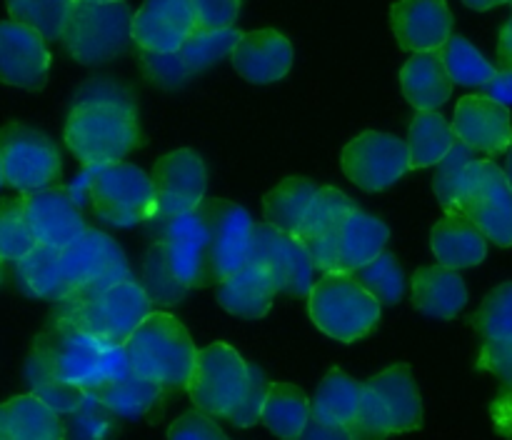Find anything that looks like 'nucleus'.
<instances>
[{"instance_id":"obj_38","label":"nucleus","mask_w":512,"mask_h":440,"mask_svg":"<svg viewBox=\"0 0 512 440\" xmlns=\"http://www.w3.org/2000/svg\"><path fill=\"white\" fill-rule=\"evenodd\" d=\"M440 55L450 80L465 88H483L498 73V68L463 35H450L448 43L440 48Z\"/></svg>"},{"instance_id":"obj_44","label":"nucleus","mask_w":512,"mask_h":440,"mask_svg":"<svg viewBox=\"0 0 512 440\" xmlns=\"http://www.w3.org/2000/svg\"><path fill=\"white\" fill-rule=\"evenodd\" d=\"M355 275L378 298L380 305H395L398 300H403L405 273L400 268L398 258L393 253H388V250H383L378 258L363 265Z\"/></svg>"},{"instance_id":"obj_7","label":"nucleus","mask_w":512,"mask_h":440,"mask_svg":"<svg viewBox=\"0 0 512 440\" xmlns=\"http://www.w3.org/2000/svg\"><path fill=\"white\" fill-rule=\"evenodd\" d=\"M133 10L125 0H80L63 33V45L80 65H100L118 58L133 40Z\"/></svg>"},{"instance_id":"obj_54","label":"nucleus","mask_w":512,"mask_h":440,"mask_svg":"<svg viewBox=\"0 0 512 440\" xmlns=\"http://www.w3.org/2000/svg\"><path fill=\"white\" fill-rule=\"evenodd\" d=\"M493 418L495 425L503 435H510L512 438V390H508L505 395H500L498 400L493 403Z\"/></svg>"},{"instance_id":"obj_58","label":"nucleus","mask_w":512,"mask_h":440,"mask_svg":"<svg viewBox=\"0 0 512 440\" xmlns=\"http://www.w3.org/2000/svg\"><path fill=\"white\" fill-rule=\"evenodd\" d=\"M5 185V173H3V163H0V188Z\"/></svg>"},{"instance_id":"obj_6","label":"nucleus","mask_w":512,"mask_h":440,"mask_svg":"<svg viewBox=\"0 0 512 440\" xmlns=\"http://www.w3.org/2000/svg\"><path fill=\"white\" fill-rule=\"evenodd\" d=\"M310 320L320 333L355 343L380 323V303L353 273H325L308 295Z\"/></svg>"},{"instance_id":"obj_4","label":"nucleus","mask_w":512,"mask_h":440,"mask_svg":"<svg viewBox=\"0 0 512 440\" xmlns=\"http://www.w3.org/2000/svg\"><path fill=\"white\" fill-rule=\"evenodd\" d=\"M130 370L165 390L188 388L198 348L173 313L153 310L125 340Z\"/></svg>"},{"instance_id":"obj_1","label":"nucleus","mask_w":512,"mask_h":440,"mask_svg":"<svg viewBox=\"0 0 512 440\" xmlns=\"http://www.w3.org/2000/svg\"><path fill=\"white\" fill-rule=\"evenodd\" d=\"M63 135L70 153L85 168L123 163L143 143L133 98L103 85L95 88V95L80 98L73 105Z\"/></svg>"},{"instance_id":"obj_48","label":"nucleus","mask_w":512,"mask_h":440,"mask_svg":"<svg viewBox=\"0 0 512 440\" xmlns=\"http://www.w3.org/2000/svg\"><path fill=\"white\" fill-rule=\"evenodd\" d=\"M168 440H230L228 435L220 430L213 415L203 413V410H188L173 420L168 428Z\"/></svg>"},{"instance_id":"obj_46","label":"nucleus","mask_w":512,"mask_h":440,"mask_svg":"<svg viewBox=\"0 0 512 440\" xmlns=\"http://www.w3.org/2000/svg\"><path fill=\"white\" fill-rule=\"evenodd\" d=\"M145 290H148L150 300H158V303L173 305L178 300H183L185 285H180L173 278V273L168 270V265L163 263L158 250H150L148 260H145Z\"/></svg>"},{"instance_id":"obj_21","label":"nucleus","mask_w":512,"mask_h":440,"mask_svg":"<svg viewBox=\"0 0 512 440\" xmlns=\"http://www.w3.org/2000/svg\"><path fill=\"white\" fill-rule=\"evenodd\" d=\"M453 130L460 143L475 153L500 155L512 145V120L508 105L488 95H465L458 100L453 115Z\"/></svg>"},{"instance_id":"obj_52","label":"nucleus","mask_w":512,"mask_h":440,"mask_svg":"<svg viewBox=\"0 0 512 440\" xmlns=\"http://www.w3.org/2000/svg\"><path fill=\"white\" fill-rule=\"evenodd\" d=\"M483 95L498 100L503 105H512V68H503L483 85Z\"/></svg>"},{"instance_id":"obj_8","label":"nucleus","mask_w":512,"mask_h":440,"mask_svg":"<svg viewBox=\"0 0 512 440\" xmlns=\"http://www.w3.org/2000/svg\"><path fill=\"white\" fill-rule=\"evenodd\" d=\"M90 200L100 220L118 228L153 223L160 213L153 178L133 163L98 165L90 178Z\"/></svg>"},{"instance_id":"obj_27","label":"nucleus","mask_w":512,"mask_h":440,"mask_svg":"<svg viewBox=\"0 0 512 440\" xmlns=\"http://www.w3.org/2000/svg\"><path fill=\"white\" fill-rule=\"evenodd\" d=\"M0 440H65V423L35 393L0 403Z\"/></svg>"},{"instance_id":"obj_23","label":"nucleus","mask_w":512,"mask_h":440,"mask_svg":"<svg viewBox=\"0 0 512 440\" xmlns=\"http://www.w3.org/2000/svg\"><path fill=\"white\" fill-rule=\"evenodd\" d=\"M398 45L408 53L440 50L453 35V13L445 0H398L390 10Z\"/></svg>"},{"instance_id":"obj_10","label":"nucleus","mask_w":512,"mask_h":440,"mask_svg":"<svg viewBox=\"0 0 512 440\" xmlns=\"http://www.w3.org/2000/svg\"><path fill=\"white\" fill-rule=\"evenodd\" d=\"M0 163L5 185L18 193L48 188L60 178L63 168L55 140L25 123H5L0 128Z\"/></svg>"},{"instance_id":"obj_45","label":"nucleus","mask_w":512,"mask_h":440,"mask_svg":"<svg viewBox=\"0 0 512 440\" xmlns=\"http://www.w3.org/2000/svg\"><path fill=\"white\" fill-rule=\"evenodd\" d=\"M473 325L485 340H512V280L485 295Z\"/></svg>"},{"instance_id":"obj_14","label":"nucleus","mask_w":512,"mask_h":440,"mask_svg":"<svg viewBox=\"0 0 512 440\" xmlns=\"http://www.w3.org/2000/svg\"><path fill=\"white\" fill-rule=\"evenodd\" d=\"M390 240V228L360 208L350 210L325 243L310 250L315 268L323 273H358L378 258Z\"/></svg>"},{"instance_id":"obj_57","label":"nucleus","mask_w":512,"mask_h":440,"mask_svg":"<svg viewBox=\"0 0 512 440\" xmlns=\"http://www.w3.org/2000/svg\"><path fill=\"white\" fill-rule=\"evenodd\" d=\"M505 175H508V180H510V185H512V145H510V150H508V163H505Z\"/></svg>"},{"instance_id":"obj_42","label":"nucleus","mask_w":512,"mask_h":440,"mask_svg":"<svg viewBox=\"0 0 512 440\" xmlns=\"http://www.w3.org/2000/svg\"><path fill=\"white\" fill-rule=\"evenodd\" d=\"M118 433V415L95 393H85L83 403L68 413L65 440H113Z\"/></svg>"},{"instance_id":"obj_31","label":"nucleus","mask_w":512,"mask_h":440,"mask_svg":"<svg viewBox=\"0 0 512 440\" xmlns=\"http://www.w3.org/2000/svg\"><path fill=\"white\" fill-rule=\"evenodd\" d=\"M360 393H363V383L350 378L340 368L328 370V375L320 380L318 390L310 400L313 420L315 423L333 425V428H350L355 415H358Z\"/></svg>"},{"instance_id":"obj_16","label":"nucleus","mask_w":512,"mask_h":440,"mask_svg":"<svg viewBox=\"0 0 512 440\" xmlns=\"http://www.w3.org/2000/svg\"><path fill=\"white\" fill-rule=\"evenodd\" d=\"M198 210L210 233L208 278L210 283H220L248 265L255 223L243 205L230 200L205 198Z\"/></svg>"},{"instance_id":"obj_24","label":"nucleus","mask_w":512,"mask_h":440,"mask_svg":"<svg viewBox=\"0 0 512 440\" xmlns=\"http://www.w3.org/2000/svg\"><path fill=\"white\" fill-rule=\"evenodd\" d=\"M233 68L248 83H278L293 68V43L280 30H250L235 45Z\"/></svg>"},{"instance_id":"obj_51","label":"nucleus","mask_w":512,"mask_h":440,"mask_svg":"<svg viewBox=\"0 0 512 440\" xmlns=\"http://www.w3.org/2000/svg\"><path fill=\"white\" fill-rule=\"evenodd\" d=\"M268 380H265V373L253 365V380H250V390L245 395V400L240 403V408L230 415V423L238 425V428H250L260 420L263 415V403H265V395H268Z\"/></svg>"},{"instance_id":"obj_29","label":"nucleus","mask_w":512,"mask_h":440,"mask_svg":"<svg viewBox=\"0 0 512 440\" xmlns=\"http://www.w3.org/2000/svg\"><path fill=\"white\" fill-rule=\"evenodd\" d=\"M275 295H278V288L270 280V275L253 263L218 283L220 308L245 320L265 318L273 308Z\"/></svg>"},{"instance_id":"obj_5","label":"nucleus","mask_w":512,"mask_h":440,"mask_svg":"<svg viewBox=\"0 0 512 440\" xmlns=\"http://www.w3.org/2000/svg\"><path fill=\"white\" fill-rule=\"evenodd\" d=\"M423 425V400L408 363L390 365L363 383L358 415L350 425L355 440H385Z\"/></svg>"},{"instance_id":"obj_37","label":"nucleus","mask_w":512,"mask_h":440,"mask_svg":"<svg viewBox=\"0 0 512 440\" xmlns=\"http://www.w3.org/2000/svg\"><path fill=\"white\" fill-rule=\"evenodd\" d=\"M78 3L80 0H5L10 20L38 30L45 40L63 38Z\"/></svg>"},{"instance_id":"obj_26","label":"nucleus","mask_w":512,"mask_h":440,"mask_svg":"<svg viewBox=\"0 0 512 440\" xmlns=\"http://www.w3.org/2000/svg\"><path fill=\"white\" fill-rule=\"evenodd\" d=\"M413 305L428 318L453 320L468 305V285L463 275L445 265H425L410 280Z\"/></svg>"},{"instance_id":"obj_43","label":"nucleus","mask_w":512,"mask_h":440,"mask_svg":"<svg viewBox=\"0 0 512 440\" xmlns=\"http://www.w3.org/2000/svg\"><path fill=\"white\" fill-rule=\"evenodd\" d=\"M25 378H28L33 393L38 395L40 400H45L50 408L58 410L60 415L73 413L85 398V390L55 378V375L50 373L48 365L43 363V358H40L38 353H33V350H30L28 355V363H25Z\"/></svg>"},{"instance_id":"obj_13","label":"nucleus","mask_w":512,"mask_h":440,"mask_svg":"<svg viewBox=\"0 0 512 440\" xmlns=\"http://www.w3.org/2000/svg\"><path fill=\"white\" fill-rule=\"evenodd\" d=\"M460 210L483 230L490 243L500 245V248H510L512 185L498 163H493V160H475L470 165Z\"/></svg>"},{"instance_id":"obj_12","label":"nucleus","mask_w":512,"mask_h":440,"mask_svg":"<svg viewBox=\"0 0 512 440\" xmlns=\"http://www.w3.org/2000/svg\"><path fill=\"white\" fill-rule=\"evenodd\" d=\"M340 165L350 183L365 193H383L413 170L408 140L380 130H365L350 140L340 155Z\"/></svg>"},{"instance_id":"obj_30","label":"nucleus","mask_w":512,"mask_h":440,"mask_svg":"<svg viewBox=\"0 0 512 440\" xmlns=\"http://www.w3.org/2000/svg\"><path fill=\"white\" fill-rule=\"evenodd\" d=\"M15 275H18V283L23 288V293H28L30 298L40 300H60L68 298L73 293L68 278L63 273V258H60L58 248H50V245H35L23 260L15 263Z\"/></svg>"},{"instance_id":"obj_15","label":"nucleus","mask_w":512,"mask_h":440,"mask_svg":"<svg viewBox=\"0 0 512 440\" xmlns=\"http://www.w3.org/2000/svg\"><path fill=\"white\" fill-rule=\"evenodd\" d=\"M248 263L265 270L278 293L308 298L315 285V263L305 245L270 223L255 225Z\"/></svg>"},{"instance_id":"obj_34","label":"nucleus","mask_w":512,"mask_h":440,"mask_svg":"<svg viewBox=\"0 0 512 440\" xmlns=\"http://www.w3.org/2000/svg\"><path fill=\"white\" fill-rule=\"evenodd\" d=\"M455 143H458V135H455L453 123H448V118L438 110H418L410 120L408 148L413 170L438 165Z\"/></svg>"},{"instance_id":"obj_19","label":"nucleus","mask_w":512,"mask_h":440,"mask_svg":"<svg viewBox=\"0 0 512 440\" xmlns=\"http://www.w3.org/2000/svg\"><path fill=\"white\" fill-rule=\"evenodd\" d=\"M48 40L15 20H0V83L20 90H43L50 75Z\"/></svg>"},{"instance_id":"obj_49","label":"nucleus","mask_w":512,"mask_h":440,"mask_svg":"<svg viewBox=\"0 0 512 440\" xmlns=\"http://www.w3.org/2000/svg\"><path fill=\"white\" fill-rule=\"evenodd\" d=\"M198 30L233 28L240 15V0H190Z\"/></svg>"},{"instance_id":"obj_3","label":"nucleus","mask_w":512,"mask_h":440,"mask_svg":"<svg viewBox=\"0 0 512 440\" xmlns=\"http://www.w3.org/2000/svg\"><path fill=\"white\" fill-rule=\"evenodd\" d=\"M153 313L145 285L138 280H120L113 285H85L60 300L55 318L113 345H125L133 330Z\"/></svg>"},{"instance_id":"obj_11","label":"nucleus","mask_w":512,"mask_h":440,"mask_svg":"<svg viewBox=\"0 0 512 440\" xmlns=\"http://www.w3.org/2000/svg\"><path fill=\"white\" fill-rule=\"evenodd\" d=\"M155 223V250L163 263L185 288L208 285V223L200 210H188L178 215H158Z\"/></svg>"},{"instance_id":"obj_33","label":"nucleus","mask_w":512,"mask_h":440,"mask_svg":"<svg viewBox=\"0 0 512 440\" xmlns=\"http://www.w3.org/2000/svg\"><path fill=\"white\" fill-rule=\"evenodd\" d=\"M318 190L320 185L315 183V180L303 178V175H293V178L280 180L263 200L265 223L295 235L300 230V225H303L305 215H308Z\"/></svg>"},{"instance_id":"obj_2","label":"nucleus","mask_w":512,"mask_h":440,"mask_svg":"<svg viewBox=\"0 0 512 440\" xmlns=\"http://www.w3.org/2000/svg\"><path fill=\"white\" fill-rule=\"evenodd\" d=\"M33 353L43 358L55 378L85 393H98L100 388L130 373L125 345L105 343L55 315L35 338Z\"/></svg>"},{"instance_id":"obj_39","label":"nucleus","mask_w":512,"mask_h":440,"mask_svg":"<svg viewBox=\"0 0 512 440\" xmlns=\"http://www.w3.org/2000/svg\"><path fill=\"white\" fill-rule=\"evenodd\" d=\"M475 160H478L475 158V150L458 140V143L453 145V150L435 165L438 170H435L433 188L445 213H455V210H460V205H463L465 183H468L470 165H473Z\"/></svg>"},{"instance_id":"obj_32","label":"nucleus","mask_w":512,"mask_h":440,"mask_svg":"<svg viewBox=\"0 0 512 440\" xmlns=\"http://www.w3.org/2000/svg\"><path fill=\"white\" fill-rule=\"evenodd\" d=\"M270 433L280 440H298L308 430L313 413H310V400L303 390L293 383H270L268 395L260 415Z\"/></svg>"},{"instance_id":"obj_20","label":"nucleus","mask_w":512,"mask_h":440,"mask_svg":"<svg viewBox=\"0 0 512 440\" xmlns=\"http://www.w3.org/2000/svg\"><path fill=\"white\" fill-rule=\"evenodd\" d=\"M195 30L190 0H145L133 15V43L148 53H178Z\"/></svg>"},{"instance_id":"obj_28","label":"nucleus","mask_w":512,"mask_h":440,"mask_svg":"<svg viewBox=\"0 0 512 440\" xmlns=\"http://www.w3.org/2000/svg\"><path fill=\"white\" fill-rule=\"evenodd\" d=\"M453 85L440 50L415 53L400 70V88L415 110H438L450 100Z\"/></svg>"},{"instance_id":"obj_40","label":"nucleus","mask_w":512,"mask_h":440,"mask_svg":"<svg viewBox=\"0 0 512 440\" xmlns=\"http://www.w3.org/2000/svg\"><path fill=\"white\" fill-rule=\"evenodd\" d=\"M240 38H243V33L235 30V25L220 30H195L178 53L190 73H203L220 60L233 58V50Z\"/></svg>"},{"instance_id":"obj_25","label":"nucleus","mask_w":512,"mask_h":440,"mask_svg":"<svg viewBox=\"0 0 512 440\" xmlns=\"http://www.w3.org/2000/svg\"><path fill=\"white\" fill-rule=\"evenodd\" d=\"M430 248L445 268H475L488 255V238L463 210H455V213H445L433 225Z\"/></svg>"},{"instance_id":"obj_41","label":"nucleus","mask_w":512,"mask_h":440,"mask_svg":"<svg viewBox=\"0 0 512 440\" xmlns=\"http://www.w3.org/2000/svg\"><path fill=\"white\" fill-rule=\"evenodd\" d=\"M38 245L28 218H25L23 193L0 200V258L5 263H18Z\"/></svg>"},{"instance_id":"obj_56","label":"nucleus","mask_w":512,"mask_h":440,"mask_svg":"<svg viewBox=\"0 0 512 440\" xmlns=\"http://www.w3.org/2000/svg\"><path fill=\"white\" fill-rule=\"evenodd\" d=\"M463 3L473 10H490V8H498V5L512 3V0H463Z\"/></svg>"},{"instance_id":"obj_47","label":"nucleus","mask_w":512,"mask_h":440,"mask_svg":"<svg viewBox=\"0 0 512 440\" xmlns=\"http://www.w3.org/2000/svg\"><path fill=\"white\" fill-rule=\"evenodd\" d=\"M140 63H143L145 75L160 88H180L193 75L185 68L180 53H148V50H140Z\"/></svg>"},{"instance_id":"obj_35","label":"nucleus","mask_w":512,"mask_h":440,"mask_svg":"<svg viewBox=\"0 0 512 440\" xmlns=\"http://www.w3.org/2000/svg\"><path fill=\"white\" fill-rule=\"evenodd\" d=\"M355 208H358V203L348 193H343L340 188H333V185H320L318 195H315L313 205H310L308 215H305L303 225L295 233V238L310 253L320 243H325L335 233V228L343 223L345 215Z\"/></svg>"},{"instance_id":"obj_36","label":"nucleus","mask_w":512,"mask_h":440,"mask_svg":"<svg viewBox=\"0 0 512 440\" xmlns=\"http://www.w3.org/2000/svg\"><path fill=\"white\" fill-rule=\"evenodd\" d=\"M95 395H98V398L103 400V403L108 405V408L113 410L118 418L135 420V418H143V415H148L150 410H153L155 405L163 400L165 388H160V385L140 378V375H135L133 370H130L125 378L113 380V383H108L105 388H100Z\"/></svg>"},{"instance_id":"obj_50","label":"nucleus","mask_w":512,"mask_h":440,"mask_svg":"<svg viewBox=\"0 0 512 440\" xmlns=\"http://www.w3.org/2000/svg\"><path fill=\"white\" fill-rule=\"evenodd\" d=\"M478 368L493 373L505 388L512 390V340H485L478 355Z\"/></svg>"},{"instance_id":"obj_22","label":"nucleus","mask_w":512,"mask_h":440,"mask_svg":"<svg viewBox=\"0 0 512 440\" xmlns=\"http://www.w3.org/2000/svg\"><path fill=\"white\" fill-rule=\"evenodd\" d=\"M23 203L25 218H28L38 245L65 250L88 230L83 213L73 203V198L65 190L53 188V185L33 190V193H23Z\"/></svg>"},{"instance_id":"obj_59","label":"nucleus","mask_w":512,"mask_h":440,"mask_svg":"<svg viewBox=\"0 0 512 440\" xmlns=\"http://www.w3.org/2000/svg\"><path fill=\"white\" fill-rule=\"evenodd\" d=\"M3 263H5V260L0 258V283H3V273H5V270H3Z\"/></svg>"},{"instance_id":"obj_18","label":"nucleus","mask_w":512,"mask_h":440,"mask_svg":"<svg viewBox=\"0 0 512 440\" xmlns=\"http://www.w3.org/2000/svg\"><path fill=\"white\" fill-rule=\"evenodd\" d=\"M60 258L73 293L85 285H113L133 278L123 248L100 230H85L73 245L60 250Z\"/></svg>"},{"instance_id":"obj_53","label":"nucleus","mask_w":512,"mask_h":440,"mask_svg":"<svg viewBox=\"0 0 512 440\" xmlns=\"http://www.w3.org/2000/svg\"><path fill=\"white\" fill-rule=\"evenodd\" d=\"M298 440H355V438L350 435L348 428H333V425H323L310 420L308 430H305Z\"/></svg>"},{"instance_id":"obj_17","label":"nucleus","mask_w":512,"mask_h":440,"mask_svg":"<svg viewBox=\"0 0 512 440\" xmlns=\"http://www.w3.org/2000/svg\"><path fill=\"white\" fill-rule=\"evenodd\" d=\"M158 190V215H178L198 210L208 193V168L198 150L178 148L158 158L150 170Z\"/></svg>"},{"instance_id":"obj_60","label":"nucleus","mask_w":512,"mask_h":440,"mask_svg":"<svg viewBox=\"0 0 512 440\" xmlns=\"http://www.w3.org/2000/svg\"><path fill=\"white\" fill-rule=\"evenodd\" d=\"M90 3H115V0H90Z\"/></svg>"},{"instance_id":"obj_55","label":"nucleus","mask_w":512,"mask_h":440,"mask_svg":"<svg viewBox=\"0 0 512 440\" xmlns=\"http://www.w3.org/2000/svg\"><path fill=\"white\" fill-rule=\"evenodd\" d=\"M498 58L503 63V68H512V18L503 25L498 38Z\"/></svg>"},{"instance_id":"obj_9","label":"nucleus","mask_w":512,"mask_h":440,"mask_svg":"<svg viewBox=\"0 0 512 440\" xmlns=\"http://www.w3.org/2000/svg\"><path fill=\"white\" fill-rule=\"evenodd\" d=\"M253 365L228 343H210L198 350L188 395L195 408L213 418L230 420L250 390Z\"/></svg>"}]
</instances>
